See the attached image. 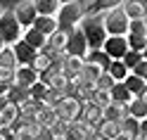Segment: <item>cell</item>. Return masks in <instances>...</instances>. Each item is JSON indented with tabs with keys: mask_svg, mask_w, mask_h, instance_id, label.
I'll return each mask as SVG.
<instances>
[{
	"mask_svg": "<svg viewBox=\"0 0 147 140\" xmlns=\"http://www.w3.org/2000/svg\"><path fill=\"white\" fill-rule=\"evenodd\" d=\"M22 33H24V26L17 22L14 12H3V14H0V36H3L5 45L17 43L22 38Z\"/></svg>",
	"mask_w": 147,
	"mask_h": 140,
	"instance_id": "cell-3",
	"label": "cell"
},
{
	"mask_svg": "<svg viewBox=\"0 0 147 140\" xmlns=\"http://www.w3.org/2000/svg\"><path fill=\"white\" fill-rule=\"evenodd\" d=\"M109 97H112V102H123V105H128L133 100L131 90L123 86V81H114V86L109 88Z\"/></svg>",
	"mask_w": 147,
	"mask_h": 140,
	"instance_id": "cell-16",
	"label": "cell"
},
{
	"mask_svg": "<svg viewBox=\"0 0 147 140\" xmlns=\"http://www.w3.org/2000/svg\"><path fill=\"white\" fill-rule=\"evenodd\" d=\"M126 43H128V50L142 52V50H145V45H147V36H138V33H126Z\"/></svg>",
	"mask_w": 147,
	"mask_h": 140,
	"instance_id": "cell-27",
	"label": "cell"
},
{
	"mask_svg": "<svg viewBox=\"0 0 147 140\" xmlns=\"http://www.w3.org/2000/svg\"><path fill=\"white\" fill-rule=\"evenodd\" d=\"M0 93H3V90H0Z\"/></svg>",
	"mask_w": 147,
	"mask_h": 140,
	"instance_id": "cell-46",
	"label": "cell"
},
{
	"mask_svg": "<svg viewBox=\"0 0 147 140\" xmlns=\"http://www.w3.org/2000/svg\"><path fill=\"white\" fill-rule=\"evenodd\" d=\"M102 116L107 121H121L123 116H128V105H123V102H109L102 109Z\"/></svg>",
	"mask_w": 147,
	"mask_h": 140,
	"instance_id": "cell-12",
	"label": "cell"
},
{
	"mask_svg": "<svg viewBox=\"0 0 147 140\" xmlns=\"http://www.w3.org/2000/svg\"><path fill=\"white\" fill-rule=\"evenodd\" d=\"M67 3H74V0H59V5H67Z\"/></svg>",
	"mask_w": 147,
	"mask_h": 140,
	"instance_id": "cell-42",
	"label": "cell"
},
{
	"mask_svg": "<svg viewBox=\"0 0 147 140\" xmlns=\"http://www.w3.org/2000/svg\"><path fill=\"white\" fill-rule=\"evenodd\" d=\"M123 86L131 90V95H133V97H138V95H140V93L147 88V83H145V78L135 76V74H128V76L123 78Z\"/></svg>",
	"mask_w": 147,
	"mask_h": 140,
	"instance_id": "cell-20",
	"label": "cell"
},
{
	"mask_svg": "<svg viewBox=\"0 0 147 140\" xmlns=\"http://www.w3.org/2000/svg\"><path fill=\"white\" fill-rule=\"evenodd\" d=\"M33 29H38L40 33H45V36H50L52 31H57V19L55 17H50V14H38L33 19Z\"/></svg>",
	"mask_w": 147,
	"mask_h": 140,
	"instance_id": "cell-15",
	"label": "cell"
},
{
	"mask_svg": "<svg viewBox=\"0 0 147 140\" xmlns=\"http://www.w3.org/2000/svg\"><path fill=\"white\" fill-rule=\"evenodd\" d=\"M131 74H135V76H140V78H147V60H140L131 69Z\"/></svg>",
	"mask_w": 147,
	"mask_h": 140,
	"instance_id": "cell-37",
	"label": "cell"
},
{
	"mask_svg": "<svg viewBox=\"0 0 147 140\" xmlns=\"http://www.w3.org/2000/svg\"><path fill=\"white\" fill-rule=\"evenodd\" d=\"M138 97H140V100H145V102H147V88H145V90H142V93H140V95H138Z\"/></svg>",
	"mask_w": 147,
	"mask_h": 140,
	"instance_id": "cell-40",
	"label": "cell"
},
{
	"mask_svg": "<svg viewBox=\"0 0 147 140\" xmlns=\"http://www.w3.org/2000/svg\"><path fill=\"white\" fill-rule=\"evenodd\" d=\"M142 60H147V45H145V50H142Z\"/></svg>",
	"mask_w": 147,
	"mask_h": 140,
	"instance_id": "cell-41",
	"label": "cell"
},
{
	"mask_svg": "<svg viewBox=\"0 0 147 140\" xmlns=\"http://www.w3.org/2000/svg\"><path fill=\"white\" fill-rule=\"evenodd\" d=\"M128 17L123 12V7H112V10H107V17L102 19V26L107 36H126L128 33Z\"/></svg>",
	"mask_w": 147,
	"mask_h": 140,
	"instance_id": "cell-1",
	"label": "cell"
},
{
	"mask_svg": "<svg viewBox=\"0 0 147 140\" xmlns=\"http://www.w3.org/2000/svg\"><path fill=\"white\" fill-rule=\"evenodd\" d=\"M3 45H5V41H3V36H0V50H3Z\"/></svg>",
	"mask_w": 147,
	"mask_h": 140,
	"instance_id": "cell-43",
	"label": "cell"
},
{
	"mask_svg": "<svg viewBox=\"0 0 147 140\" xmlns=\"http://www.w3.org/2000/svg\"><path fill=\"white\" fill-rule=\"evenodd\" d=\"M64 50H67V55H71V57H86V52L90 48H88V41H86L83 31H81V29H71L69 36H67Z\"/></svg>",
	"mask_w": 147,
	"mask_h": 140,
	"instance_id": "cell-6",
	"label": "cell"
},
{
	"mask_svg": "<svg viewBox=\"0 0 147 140\" xmlns=\"http://www.w3.org/2000/svg\"><path fill=\"white\" fill-rule=\"evenodd\" d=\"M97 131H100V133H102L105 138H109V140H112L114 135H119V131H121V126H119V121H102V124H100L97 126Z\"/></svg>",
	"mask_w": 147,
	"mask_h": 140,
	"instance_id": "cell-30",
	"label": "cell"
},
{
	"mask_svg": "<svg viewBox=\"0 0 147 140\" xmlns=\"http://www.w3.org/2000/svg\"><path fill=\"white\" fill-rule=\"evenodd\" d=\"M64 138L67 140H86V133H83V124L81 121H71L67 133H64Z\"/></svg>",
	"mask_w": 147,
	"mask_h": 140,
	"instance_id": "cell-31",
	"label": "cell"
},
{
	"mask_svg": "<svg viewBox=\"0 0 147 140\" xmlns=\"http://www.w3.org/2000/svg\"><path fill=\"white\" fill-rule=\"evenodd\" d=\"M55 19H57V29L71 31L74 24H78L81 19H83V5H78L76 0H74V3H67V5H59Z\"/></svg>",
	"mask_w": 147,
	"mask_h": 140,
	"instance_id": "cell-2",
	"label": "cell"
},
{
	"mask_svg": "<svg viewBox=\"0 0 147 140\" xmlns=\"http://www.w3.org/2000/svg\"><path fill=\"white\" fill-rule=\"evenodd\" d=\"M123 12L128 19H145V14H147V7L142 0H128V3L123 5Z\"/></svg>",
	"mask_w": 147,
	"mask_h": 140,
	"instance_id": "cell-17",
	"label": "cell"
},
{
	"mask_svg": "<svg viewBox=\"0 0 147 140\" xmlns=\"http://www.w3.org/2000/svg\"><path fill=\"white\" fill-rule=\"evenodd\" d=\"M36 81H38V71H36L33 67H29V64H17V69H14V83L29 88V86H33Z\"/></svg>",
	"mask_w": 147,
	"mask_h": 140,
	"instance_id": "cell-10",
	"label": "cell"
},
{
	"mask_svg": "<svg viewBox=\"0 0 147 140\" xmlns=\"http://www.w3.org/2000/svg\"><path fill=\"white\" fill-rule=\"evenodd\" d=\"M83 60L90 62V64H97L102 71H107V69H109V64H112V57H109V55H107L102 48H97V50H88Z\"/></svg>",
	"mask_w": 147,
	"mask_h": 140,
	"instance_id": "cell-14",
	"label": "cell"
},
{
	"mask_svg": "<svg viewBox=\"0 0 147 140\" xmlns=\"http://www.w3.org/2000/svg\"><path fill=\"white\" fill-rule=\"evenodd\" d=\"M128 114L135 116L138 121H140V119H147V102L140 100V97H133L131 102H128Z\"/></svg>",
	"mask_w": 147,
	"mask_h": 140,
	"instance_id": "cell-22",
	"label": "cell"
},
{
	"mask_svg": "<svg viewBox=\"0 0 147 140\" xmlns=\"http://www.w3.org/2000/svg\"><path fill=\"white\" fill-rule=\"evenodd\" d=\"M19 119V105L14 102H7V105L0 109V126H10Z\"/></svg>",
	"mask_w": 147,
	"mask_h": 140,
	"instance_id": "cell-18",
	"label": "cell"
},
{
	"mask_svg": "<svg viewBox=\"0 0 147 140\" xmlns=\"http://www.w3.org/2000/svg\"><path fill=\"white\" fill-rule=\"evenodd\" d=\"M29 95H31L33 102H40V105H43L45 95H48V86H45L43 81H36L33 86H29Z\"/></svg>",
	"mask_w": 147,
	"mask_h": 140,
	"instance_id": "cell-28",
	"label": "cell"
},
{
	"mask_svg": "<svg viewBox=\"0 0 147 140\" xmlns=\"http://www.w3.org/2000/svg\"><path fill=\"white\" fill-rule=\"evenodd\" d=\"M33 5L38 14H50V17H55L59 10V0H33Z\"/></svg>",
	"mask_w": 147,
	"mask_h": 140,
	"instance_id": "cell-23",
	"label": "cell"
},
{
	"mask_svg": "<svg viewBox=\"0 0 147 140\" xmlns=\"http://www.w3.org/2000/svg\"><path fill=\"white\" fill-rule=\"evenodd\" d=\"M145 83H147V78H145Z\"/></svg>",
	"mask_w": 147,
	"mask_h": 140,
	"instance_id": "cell-45",
	"label": "cell"
},
{
	"mask_svg": "<svg viewBox=\"0 0 147 140\" xmlns=\"http://www.w3.org/2000/svg\"><path fill=\"white\" fill-rule=\"evenodd\" d=\"M14 17H17V22H19L22 26H31V24H33V19L38 17L33 0H24V3H19V5L14 7Z\"/></svg>",
	"mask_w": 147,
	"mask_h": 140,
	"instance_id": "cell-8",
	"label": "cell"
},
{
	"mask_svg": "<svg viewBox=\"0 0 147 140\" xmlns=\"http://www.w3.org/2000/svg\"><path fill=\"white\" fill-rule=\"evenodd\" d=\"M12 50H14V55H17V64H31L33 57H36V52H38L36 48H31L24 38H19L17 43H12Z\"/></svg>",
	"mask_w": 147,
	"mask_h": 140,
	"instance_id": "cell-11",
	"label": "cell"
},
{
	"mask_svg": "<svg viewBox=\"0 0 147 140\" xmlns=\"http://www.w3.org/2000/svg\"><path fill=\"white\" fill-rule=\"evenodd\" d=\"M0 140H17V135L10 126H0Z\"/></svg>",
	"mask_w": 147,
	"mask_h": 140,
	"instance_id": "cell-38",
	"label": "cell"
},
{
	"mask_svg": "<svg viewBox=\"0 0 147 140\" xmlns=\"http://www.w3.org/2000/svg\"><path fill=\"white\" fill-rule=\"evenodd\" d=\"M0 14H3V7H0Z\"/></svg>",
	"mask_w": 147,
	"mask_h": 140,
	"instance_id": "cell-44",
	"label": "cell"
},
{
	"mask_svg": "<svg viewBox=\"0 0 147 140\" xmlns=\"http://www.w3.org/2000/svg\"><path fill=\"white\" fill-rule=\"evenodd\" d=\"M128 33L147 36V22L145 19H131V22H128Z\"/></svg>",
	"mask_w": 147,
	"mask_h": 140,
	"instance_id": "cell-34",
	"label": "cell"
},
{
	"mask_svg": "<svg viewBox=\"0 0 147 140\" xmlns=\"http://www.w3.org/2000/svg\"><path fill=\"white\" fill-rule=\"evenodd\" d=\"M0 67L3 69H17V55L10 45H3V50H0Z\"/></svg>",
	"mask_w": 147,
	"mask_h": 140,
	"instance_id": "cell-25",
	"label": "cell"
},
{
	"mask_svg": "<svg viewBox=\"0 0 147 140\" xmlns=\"http://www.w3.org/2000/svg\"><path fill=\"white\" fill-rule=\"evenodd\" d=\"M81 31H83V36H86V41H88V48H90V50L102 48V43L107 41V31H105L102 22H97V19H88V22H83Z\"/></svg>",
	"mask_w": 147,
	"mask_h": 140,
	"instance_id": "cell-4",
	"label": "cell"
},
{
	"mask_svg": "<svg viewBox=\"0 0 147 140\" xmlns=\"http://www.w3.org/2000/svg\"><path fill=\"white\" fill-rule=\"evenodd\" d=\"M123 0H93L88 5V14H100V12H107L112 7H119Z\"/></svg>",
	"mask_w": 147,
	"mask_h": 140,
	"instance_id": "cell-21",
	"label": "cell"
},
{
	"mask_svg": "<svg viewBox=\"0 0 147 140\" xmlns=\"http://www.w3.org/2000/svg\"><path fill=\"white\" fill-rule=\"evenodd\" d=\"M140 60H142V52H135V50H128V52L123 55V57H121V62L126 64L128 69H133V67H135V64L140 62Z\"/></svg>",
	"mask_w": 147,
	"mask_h": 140,
	"instance_id": "cell-36",
	"label": "cell"
},
{
	"mask_svg": "<svg viewBox=\"0 0 147 140\" xmlns=\"http://www.w3.org/2000/svg\"><path fill=\"white\" fill-rule=\"evenodd\" d=\"M102 50H105L112 60H121L123 55L128 52L126 36H107V41L102 43Z\"/></svg>",
	"mask_w": 147,
	"mask_h": 140,
	"instance_id": "cell-7",
	"label": "cell"
},
{
	"mask_svg": "<svg viewBox=\"0 0 147 140\" xmlns=\"http://www.w3.org/2000/svg\"><path fill=\"white\" fill-rule=\"evenodd\" d=\"M114 86V78L109 76V71H100V76L95 78V88H100V90H109Z\"/></svg>",
	"mask_w": 147,
	"mask_h": 140,
	"instance_id": "cell-35",
	"label": "cell"
},
{
	"mask_svg": "<svg viewBox=\"0 0 147 140\" xmlns=\"http://www.w3.org/2000/svg\"><path fill=\"white\" fill-rule=\"evenodd\" d=\"M5 97H7V102H14V105H22V102H29L31 100L29 88L19 86V83H12V86L5 90Z\"/></svg>",
	"mask_w": 147,
	"mask_h": 140,
	"instance_id": "cell-13",
	"label": "cell"
},
{
	"mask_svg": "<svg viewBox=\"0 0 147 140\" xmlns=\"http://www.w3.org/2000/svg\"><path fill=\"white\" fill-rule=\"evenodd\" d=\"M112 140H135V138H131L128 133H123V131H119V135H114Z\"/></svg>",
	"mask_w": 147,
	"mask_h": 140,
	"instance_id": "cell-39",
	"label": "cell"
},
{
	"mask_svg": "<svg viewBox=\"0 0 147 140\" xmlns=\"http://www.w3.org/2000/svg\"><path fill=\"white\" fill-rule=\"evenodd\" d=\"M12 83H14V69H3L0 67V90L5 93Z\"/></svg>",
	"mask_w": 147,
	"mask_h": 140,
	"instance_id": "cell-33",
	"label": "cell"
},
{
	"mask_svg": "<svg viewBox=\"0 0 147 140\" xmlns=\"http://www.w3.org/2000/svg\"><path fill=\"white\" fill-rule=\"evenodd\" d=\"M119 126H121V131H123V133H128L131 138H138V128H140V121H138L135 116H131V114L123 116L121 121H119Z\"/></svg>",
	"mask_w": 147,
	"mask_h": 140,
	"instance_id": "cell-26",
	"label": "cell"
},
{
	"mask_svg": "<svg viewBox=\"0 0 147 140\" xmlns=\"http://www.w3.org/2000/svg\"><path fill=\"white\" fill-rule=\"evenodd\" d=\"M67 36H69V31H64V29H57V31H52L48 38H45V45H43V52H48V55H52V52H59V50H64V45H67Z\"/></svg>",
	"mask_w": 147,
	"mask_h": 140,
	"instance_id": "cell-9",
	"label": "cell"
},
{
	"mask_svg": "<svg viewBox=\"0 0 147 140\" xmlns=\"http://www.w3.org/2000/svg\"><path fill=\"white\" fill-rule=\"evenodd\" d=\"M90 102L93 105H97L100 109H105L109 102H112V97H109V90H100V88H93V95H90Z\"/></svg>",
	"mask_w": 147,
	"mask_h": 140,
	"instance_id": "cell-32",
	"label": "cell"
},
{
	"mask_svg": "<svg viewBox=\"0 0 147 140\" xmlns=\"http://www.w3.org/2000/svg\"><path fill=\"white\" fill-rule=\"evenodd\" d=\"M135 140H138V138H135Z\"/></svg>",
	"mask_w": 147,
	"mask_h": 140,
	"instance_id": "cell-47",
	"label": "cell"
},
{
	"mask_svg": "<svg viewBox=\"0 0 147 140\" xmlns=\"http://www.w3.org/2000/svg\"><path fill=\"white\" fill-rule=\"evenodd\" d=\"M107 71H109V76H112L114 81H123L128 74H131V69H128L121 60H112V64H109V69H107Z\"/></svg>",
	"mask_w": 147,
	"mask_h": 140,
	"instance_id": "cell-24",
	"label": "cell"
},
{
	"mask_svg": "<svg viewBox=\"0 0 147 140\" xmlns=\"http://www.w3.org/2000/svg\"><path fill=\"white\" fill-rule=\"evenodd\" d=\"M81 109H83V105H81L76 97H71V95H64L57 105H55L57 116L64 119V121H76V119L81 116Z\"/></svg>",
	"mask_w": 147,
	"mask_h": 140,
	"instance_id": "cell-5",
	"label": "cell"
},
{
	"mask_svg": "<svg viewBox=\"0 0 147 140\" xmlns=\"http://www.w3.org/2000/svg\"><path fill=\"white\" fill-rule=\"evenodd\" d=\"M50 64H52V62H50V55H48V52H43V50H38V52H36V57H33V62L29 64V67H33L36 71L40 74V71L48 69Z\"/></svg>",
	"mask_w": 147,
	"mask_h": 140,
	"instance_id": "cell-29",
	"label": "cell"
},
{
	"mask_svg": "<svg viewBox=\"0 0 147 140\" xmlns=\"http://www.w3.org/2000/svg\"><path fill=\"white\" fill-rule=\"evenodd\" d=\"M22 38H24L26 43H29L31 48L40 50L43 45H45V38H48V36H45V33H40L38 29H33V26H29V29H26V33H22Z\"/></svg>",
	"mask_w": 147,
	"mask_h": 140,
	"instance_id": "cell-19",
	"label": "cell"
}]
</instances>
